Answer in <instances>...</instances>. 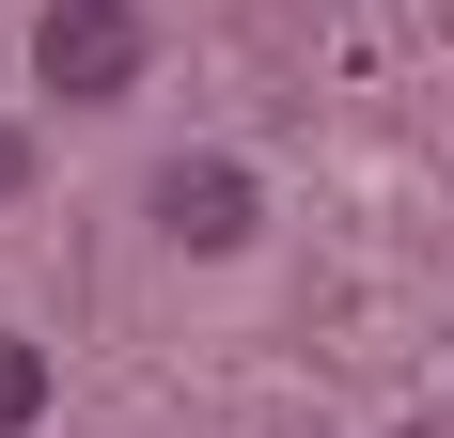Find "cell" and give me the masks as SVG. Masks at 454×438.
<instances>
[{"label":"cell","instance_id":"cell-1","mask_svg":"<svg viewBox=\"0 0 454 438\" xmlns=\"http://www.w3.org/2000/svg\"><path fill=\"white\" fill-rule=\"evenodd\" d=\"M32 79H47V94H79V110H110V94L141 79V16H126V0H47Z\"/></svg>","mask_w":454,"mask_h":438},{"label":"cell","instance_id":"cell-2","mask_svg":"<svg viewBox=\"0 0 454 438\" xmlns=\"http://www.w3.org/2000/svg\"><path fill=\"white\" fill-rule=\"evenodd\" d=\"M157 219H173L188 251H235V235H251V173H220V157H173V173H157Z\"/></svg>","mask_w":454,"mask_h":438},{"label":"cell","instance_id":"cell-3","mask_svg":"<svg viewBox=\"0 0 454 438\" xmlns=\"http://www.w3.org/2000/svg\"><path fill=\"white\" fill-rule=\"evenodd\" d=\"M32 407H47V345H16V329H0V438L32 423Z\"/></svg>","mask_w":454,"mask_h":438}]
</instances>
